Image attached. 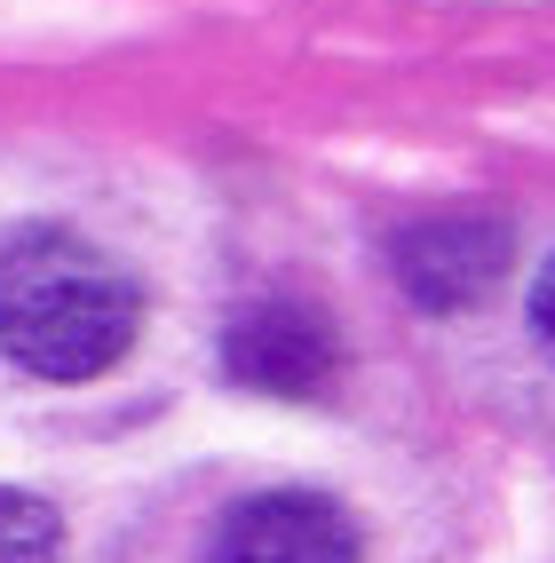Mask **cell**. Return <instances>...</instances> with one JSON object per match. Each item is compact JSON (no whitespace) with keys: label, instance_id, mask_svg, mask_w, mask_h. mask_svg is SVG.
Returning a JSON list of instances; mask_svg holds the SVG:
<instances>
[{"label":"cell","instance_id":"cell-4","mask_svg":"<svg viewBox=\"0 0 555 563\" xmlns=\"http://www.w3.org/2000/svg\"><path fill=\"white\" fill-rule=\"evenodd\" d=\"M207 563H357V523L318 493H254L222 516Z\"/></svg>","mask_w":555,"mask_h":563},{"label":"cell","instance_id":"cell-1","mask_svg":"<svg viewBox=\"0 0 555 563\" xmlns=\"http://www.w3.org/2000/svg\"><path fill=\"white\" fill-rule=\"evenodd\" d=\"M135 278L71 231H24L0 254V350L41 382H96L135 342Z\"/></svg>","mask_w":555,"mask_h":563},{"label":"cell","instance_id":"cell-6","mask_svg":"<svg viewBox=\"0 0 555 563\" xmlns=\"http://www.w3.org/2000/svg\"><path fill=\"white\" fill-rule=\"evenodd\" d=\"M532 333H540V350L555 357V254H547V271L532 286Z\"/></svg>","mask_w":555,"mask_h":563},{"label":"cell","instance_id":"cell-5","mask_svg":"<svg viewBox=\"0 0 555 563\" xmlns=\"http://www.w3.org/2000/svg\"><path fill=\"white\" fill-rule=\"evenodd\" d=\"M64 555V523L48 500L0 484V563H56Z\"/></svg>","mask_w":555,"mask_h":563},{"label":"cell","instance_id":"cell-2","mask_svg":"<svg viewBox=\"0 0 555 563\" xmlns=\"http://www.w3.org/2000/svg\"><path fill=\"white\" fill-rule=\"evenodd\" d=\"M508 222L492 214H429L413 231L389 239V271H397V294L413 310H468L508 278Z\"/></svg>","mask_w":555,"mask_h":563},{"label":"cell","instance_id":"cell-3","mask_svg":"<svg viewBox=\"0 0 555 563\" xmlns=\"http://www.w3.org/2000/svg\"><path fill=\"white\" fill-rule=\"evenodd\" d=\"M222 373L263 397H318L342 373V342L310 302H254L222 325Z\"/></svg>","mask_w":555,"mask_h":563}]
</instances>
